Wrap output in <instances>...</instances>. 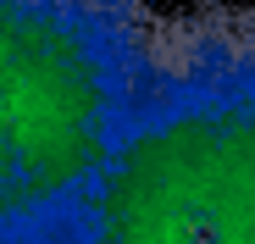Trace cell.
Returning <instances> with one entry per match:
<instances>
[{
    "label": "cell",
    "instance_id": "2",
    "mask_svg": "<svg viewBox=\"0 0 255 244\" xmlns=\"http://www.w3.org/2000/svg\"><path fill=\"white\" fill-rule=\"evenodd\" d=\"M155 0H0V244H56L117 139Z\"/></svg>",
    "mask_w": 255,
    "mask_h": 244
},
{
    "label": "cell",
    "instance_id": "1",
    "mask_svg": "<svg viewBox=\"0 0 255 244\" xmlns=\"http://www.w3.org/2000/svg\"><path fill=\"white\" fill-rule=\"evenodd\" d=\"M56 244H255V11L155 22L144 78Z\"/></svg>",
    "mask_w": 255,
    "mask_h": 244
}]
</instances>
